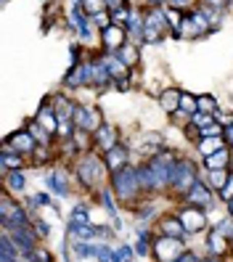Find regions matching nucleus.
<instances>
[{
    "instance_id": "1",
    "label": "nucleus",
    "mask_w": 233,
    "mask_h": 262,
    "mask_svg": "<svg viewBox=\"0 0 233 262\" xmlns=\"http://www.w3.org/2000/svg\"><path fill=\"white\" fill-rule=\"evenodd\" d=\"M154 254H157V259H162V262H175V259L183 257V241L173 238V236L159 238L157 246H154Z\"/></svg>"
},
{
    "instance_id": "2",
    "label": "nucleus",
    "mask_w": 233,
    "mask_h": 262,
    "mask_svg": "<svg viewBox=\"0 0 233 262\" xmlns=\"http://www.w3.org/2000/svg\"><path fill=\"white\" fill-rule=\"evenodd\" d=\"M164 29H167V13H162L159 8H154L146 16V32H143L146 42H157Z\"/></svg>"
},
{
    "instance_id": "3",
    "label": "nucleus",
    "mask_w": 233,
    "mask_h": 262,
    "mask_svg": "<svg viewBox=\"0 0 233 262\" xmlns=\"http://www.w3.org/2000/svg\"><path fill=\"white\" fill-rule=\"evenodd\" d=\"M138 186H141V180H138V175L130 172V169H119L114 175V188H117L119 196H133L138 191Z\"/></svg>"
},
{
    "instance_id": "4",
    "label": "nucleus",
    "mask_w": 233,
    "mask_h": 262,
    "mask_svg": "<svg viewBox=\"0 0 233 262\" xmlns=\"http://www.w3.org/2000/svg\"><path fill=\"white\" fill-rule=\"evenodd\" d=\"M101 37H103V45L109 51H119L122 45H125V29H122L119 24H109L101 32Z\"/></svg>"
},
{
    "instance_id": "5",
    "label": "nucleus",
    "mask_w": 233,
    "mask_h": 262,
    "mask_svg": "<svg viewBox=\"0 0 233 262\" xmlns=\"http://www.w3.org/2000/svg\"><path fill=\"white\" fill-rule=\"evenodd\" d=\"M180 223H183V228L188 230V233H194V230L204 228V214H201V209H196V207H188L180 214Z\"/></svg>"
},
{
    "instance_id": "6",
    "label": "nucleus",
    "mask_w": 233,
    "mask_h": 262,
    "mask_svg": "<svg viewBox=\"0 0 233 262\" xmlns=\"http://www.w3.org/2000/svg\"><path fill=\"white\" fill-rule=\"evenodd\" d=\"M74 122L85 130H98V122H101V114L96 109H77L74 114Z\"/></svg>"
},
{
    "instance_id": "7",
    "label": "nucleus",
    "mask_w": 233,
    "mask_h": 262,
    "mask_svg": "<svg viewBox=\"0 0 233 262\" xmlns=\"http://www.w3.org/2000/svg\"><path fill=\"white\" fill-rule=\"evenodd\" d=\"M173 183H175L178 188H183V191L188 188V186H196V183H194V167L183 162V164L175 169V178H173Z\"/></svg>"
},
{
    "instance_id": "8",
    "label": "nucleus",
    "mask_w": 233,
    "mask_h": 262,
    "mask_svg": "<svg viewBox=\"0 0 233 262\" xmlns=\"http://www.w3.org/2000/svg\"><path fill=\"white\" fill-rule=\"evenodd\" d=\"M125 162H128V151L125 148H109V154H106V167L109 169H114V172H119L122 167H125Z\"/></svg>"
},
{
    "instance_id": "9",
    "label": "nucleus",
    "mask_w": 233,
    "mask_h": 262,
    "mask_svg": "<svg viewBox=\"0 0 233 262\" xmlns=\"http://www.w3.org/2000/svg\"><path fill=\"white\" fill-rule=\"evenodd\" d=\"M13 148H16V151H22V154H32V148H35V138L32 135H29V133H19V135H13L11 138V141H8Z\"/></svg>"
},
{
    "instance_id": "10",
    "label": "nucleus",
    "mask_w": 233,
    "mask_h": 262,
    "mask_svg": "<svg viewBox=\"0 0 233 262\" xmlns=\"http://www.w3.org/2000/svg\"><path fill=\"white\" fill-rule=\"evenodd\" d=\"M188 202H191V204H201V207L212 204V202H209V191H207V186H204V183H196V186L191 188Z\"/></svg>"
},
{
    "instance_id": "11",
    "label": "nucleus",
    "mask_w": 233,
    "mask_h": 262,
    "mask_svg": "<svg viewBox=\"0 0 233 262\" xmlns=\"http://www.w3.org/2000/svg\"><path fill=\"white\" fill-rule=\"evenodd\" d=\"M96 141L109 151V148H114V141H117V135H114V130L112 127H98L96 130Z\"/></svg>"
},
{
    "instance_id": "12",
    "label": "nucleus",
    "mask_w": 233,
    "mask_h": 262,
    "mask_svg": "<svg viewBox=\"0 0 233 262\" xmlns=\"http://www.w3.org/2000/svg\"><path fill=\"white\" fill-rule=\"evenodd\" d=\"M162 109L167 112H178V106H180V93L178 90H167V93H162Z\"/></svg>"
},
{
    "instance_id": "13",
    "label": "nucleus",
    "mask_w": 233,
    "mask_h": 262,
    "mask_svg": "<svg viewBox=\"0 0 233 262\" xmlns=\"http://www.w3.org/2000/svg\"><path fill=\"white\" fill-rule=\"evenodd\" d=\"M0 167H3V172H8V169L11 167H22V157H19V154H13V151H3V157H0Z\"/></svg>"
},
{
    "instance_id": "14",
    "label": "nucleus",
    "mask_w": 233,
    "mask_h": 262,
    "mask_svg": "<svg viewBox=\"0 0 233 262\" xmlns=\"http://www.w3.org/2000/svg\"><path fill=\"white\" fill-rule=\"evenodd\" d=\"M199 148H201V154H204V157H209V154H215V151L223 148V138H201Z\"/></svg>"
},
{
    "instance_id": "15",
    "label": "nucleus",
    "mask_w": 233,
    "mask_h": 262,
    "mask_svg": "<svg viewBox=\"0 0 233 262\" xmlns=\"http://www.w3.org/2000/svg\"><path fill=\"white\" fill-rule=\"evenodd\" d=\"M207 246H209L215 254H223V252H225V236H223V230H220V228H217L215 233L209 236V244H207Z\"/></svg>"
},
{
    "instance_id": "16",
    "label": "nucleus",
    "mask_w": 233,
    "mask_h": 262,
    "mask_svg": "<svg viewBox=\"0 0 233 262\" xmlns=\"http://www.w3.org/2000/svg\"><path fill=\"white\" fill-rule=\"evenodd\" d=\"M225 164H228V151L225 148H220V151H215V154H209V157H207V167L223 169Z\"/></svg>"
},
{
    "instance_id": "17",
    "label": "nucleus",
    "mask_w": 233,
    "mask_h": 262,
    "mask_svg": "<svg viewBox=\"0 0 233 262\" xmlns=\"http://www.w3.org/2000/svg\"><path fill=\"white\" fill-rule=\"evenodd\" d=\"M162 228H164V233H167V236H173V238H180V236H183V230H185L180 220H164Z\"/></svg>"
},
{
    "instance_id": "18",
    "label": "nucleus",
    "mask_w": 233,
    "mask_h": 262,
    "mask_svg": "<svg viewBox=\"0 0 233 262\" xmlns=\"http://www.w3.org/2000/svg\"><path fill=\"white\" fill-rule=\"evenodd\" d=\"M27 133L35 138V141H40V143H48V130H45L43 125H37V122H29V127H27Z\"/></svg>"
},
{
    "instance_id": "19",
    "label": "nucleus",
    "mask_w": 233,
    "mask_h": 262,
    "mask_svg": "<svg viewBox=\"0 0 233 262\" xmlns=\"http://www.w3.org/2000/svg\"><path fill=\"white\" fill-rule=\"evenodd\" d=\"M37 122H40V125L45 127V130H48V133H53L58 125H56V119H53V112L51 109H43L40 112V117H37Z\"/></svg>"
},
{
    "instance_id": "20",
    "label": "nucleus",
    "mask_w": 233,
    "mask_h": 262,
    "mask_svg": "<svg viewBox=\"0 0 233 262\" xmlns=\"http://www.w3.org/2000/svg\"><path fill=\"white\" fill-rule=\"evenodd\" d=\"M119 58H122V64H125V67H133L138 61V51L130 48V45H125V48H119Z\"/></svg>"
},
{
    "instance_id": "21",
    "label": "nucleus",
    "mask_w": 233,
    "mask_h": 262,
    "mask_svg": "<svg viewBox=\"0 0 233 262\" xmlns=\"http://www.w3.org/2000/svg\"><path fill=\"white\" fill-rule=\"evenodd\" d=\"M106 69H109V74H114V77H125L128 74V67L122 64V61H114V58H106Z\"/></svg>"
},
{
    "instance_id": "22",
    "label": "nucleus",
    "mask_w": 233,
    "mask_h": 262,
    "mask_svg": "<svg viewBox=\"0 0 233 262\" xmlns=\"http://www.w3.org/2000/svg\"><path fill=\"white\" fill-rule=\"evenodd\" d=\"M180 109H185V114H196L199 112V103L194 96H180Z\"/></svg>"
},
{
    "instance_id": "23",
    "label": "nucleus",
    "mask_w": 233,
    "mask_h": 262,
    "mask_svg": "<svg viewBox=\"0 0 233 262\" xmlns=\"http://www.w3.org/2000/svg\"><path fill=\"white\" fill-rule=\"evenodd\" d=\"M196 103H199V112L201 114H215V101L209 96H199Z\"/></svg>"
},
{
    "instance_id": "24",
    "label": "nucleus",
    "mask_w": 233,
    "mask_h": 262,
    "mask_svg": "<svg viewBox=\"0 0 233 262\" xmlns=\"http://www.w3.org/2000/svg\"><path fill=\"white\" fill-rule=\"evenodd\" d=\"M199 135H201V138H220V135H223V127H220V125H207V127H201Z\"/></svg>"
},
{
    "instance_id": "25",
    "label": "nucleus",
    "mask_w": 233,
    "mask_h": 262,
    "mask_svg": "<svg viewBox=\"0 0 233 262\" xmlns=\"http://www.w3.org/2000/svg\"><path fill=\"white\" fill-rule=\"evenodd\" d=\"M82 3H85V11H88V13H93V16L103 11V0H82Z\"/></svg>"
},
{
    "instance_id": "26",
    "label": "nucleus",
    "mask_w": 233,
    "mask_h": 262,
    "mask_svg": "<svg viewBox=\"0 0 233 262\" xmlns=\"http://www.w3.org/2000/svg\"><path fill=\"white\" fill-rule=\"evenodd\" d=\"M133 259V249L130 246H122V249L114 252V262H130Z\"/></svg>"
},
{
    "instance_id": "27",
    "label": "nucleus",
    "mask_w": 233,
    "mask_h": 262,
    "mask_svg": "<svg viewBox=\"0 0 233 262\" xmlns=\"http://www.w3.org/2000/svg\"><path fill=\"white\" fill-rule=\"evenodd\" d=\"M130 35L133 37H141V19H138V13L130 16Z\"/></svg>"
},
{
    "instance_id": "28",
    "label": "nucleus",
    "mask_w": 233,
    "mask_h": 262,
    "mask_svg": "<svg viewBox=\"0 0 233 262\" xmlns=\"http://www.w3.org/2000/svg\"><path fill=\"white\" fill-rule=\"evenodd\" d=\"M225 183H228L225 172H223V169H217V172L212 175V186H225Z\"/></svg>"
},
{
    "instance_id": "29",
    "label": "nucleus",
    "mask_w": 233,
    "mask_h": 262,
    "mask_svg": "<svg viewBox=\"0 0 233 262\" xmlns=\"http://www.w3.org/2000/svg\"><path fill=\"white\" fill-rule=\"evenodd\" d=\"M48 180H51V186H53L56 191H64V188H67V186H64V178H58L56 172H53V175H51Z\"/></svg>"
},
{
    "instance_id": "30",
    "label": "nucleus",
    "mask_w": 233,
    "mask_h": 262,
    "mask_svg": "<svg viewBox=\"0 0 233 262\" xmlns=\"http://www.w3.org/2000/svg\"><path fill=\"white\" fill-rule=\"evenodd\" d=\"M223 199H225V202H230V199H233V175H230V180L223 186Z\"/></svg>"
},
{
    "instance_id": "31",
    "label": "nucleus",
    "mask_w": 233,
    "mask_h": 262,
    "mask_svg": "<svg viewBox=\"0 0 233 262\" xmlns=\"http://www.w3.org/2000/svg\"><path fill=\"white\" fill-rule=\"evenodd\" d=\"M11 188H24V178H22L19 172L11 175Z\"/></svg>"
},
{
    "instance_id": "32",
    "label": "nucleus",
    "mask_w": 233,
    "mask_h": 262,
    "mask_svg": "<svg viewBox=\"0 0 233 262\" xmlns=\"http://www.w3.org/2000/svg\"><path fill=\"white\" fill-rule=\"evenodd\" d=\"M128 16H130L128 8H117L114 11V21H128Z\"/></svg>"
},
{
    "instance_id": "33",
    "label": "nucleus",
    "mask_w": 233,
    "mask_h": 262,
    "mask_svg": "<svg viewBox=\"0 0 233 262\" xmlns=\"http://www.w3.org/2000/svg\"><path fill=\"white\" fill-rule=\"evenodd\" d=\"M35 204H37V207H40V204H48V196H45V193H37V196H35Z\"/></svg>"
},
{
    "instance_id": "34",
    "label": "nucleus",
    "mask_w": 233,
    "mask_h": 262,
    "mask_svg": "<svg viewBox=\"0 0 233 262\" xmlns=\"http://www.w3.org/2000/svg\"><path fill=\"white\" fill-rule=\"evenodd\" d=\"M138 252H141V254H149V241H146V238L138 244Z\"/></svg>"
},
{
    "instance_id": "35",
    "label": "nucleus",
    "mask_w": 233,
    "mask_h": 262,
    "mask_svg": "<svg viewBox=\"0 0 233 262\" xmlns=\"http://www.w3.org/2000/svg\"><path fill=\"white\" fill-rule=\"evenodd\" d=\"M175 262H199V259H196L194 254H183V257H180V259H175Z\"/></svg>"
},
{
    "instance_id": "36",
    "label": "nucleus",
    "mask_w": 233,
    "mask_h": 262,
    "mask_svg": "<svg viewBox=\"0 0 233 262\" xmlns=\"http://www.w3.org/2000/svg\"><path fill=\"white\" fill-rule=\"evenodd\" d=\"M207 3L215 6V8H223V6H225V0H207Z\"/></svg>"
},
{
    "instance_id": "37",
    "label": "nucleus",
    "mask_w": 233,
    "mask_h": 262,
    "mask_svg": "<svg viewBox=\"0 0 233 262\" xmlns=\"http://www.w3.org/2000/svg\"><path fill=\"white\" fill-rule=\"evenodd\" d=\"M228 135H230V141H233V127H230V130H228Z\"/></svg>"
},
{
    "instance_id": "38",
    "label": "nucleus",
    "mask_w": 233,
    "mask_h": 262,
    "mask_svg": "<svg viewBox=\"0 0 233 262\" xmlns=\"http://www.w3.org/2000/svg\"><path fill=\"white\" fill-rule=\"evenodd\" d=\"M230 214H233V199H230Z\"/></svg>"
},
{
    "instance_id": "39",
    "label": "nucleus",
    "mask_w": 233,
    "mask_h": 262,
    "mask_svg": "<svg viewBox=\"0 0 233 262\" xmlns=\"http://www.w3.org/2000/svg\"><path fill=\"white\" fill-rule=\"evenodd\" d=\"M175 3H183V0H175Z\"/></svg>"
}]
</instances>
